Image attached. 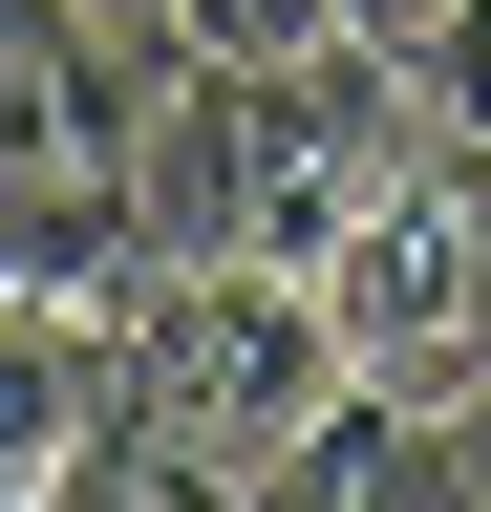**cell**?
<instances>
[{
    "label": "cell",
    "instance_id": "5b68a950",
    "mask_svg": "<svg viewBox=\"0 0 491 512\" xmlns=\"http://www.w3.org/2000/svg\"><path fill=\"white\" fill-rule=\"evenodd\" d=\"M278 512H470V406L342 384V406H321V427L278 448Z\"/></svg>",
    "mask_w": 491,
    "mask_h": 512
},
{
    "label": "cell",
    "instance_id": "52a82bcc",
    "mask_svg": "<svg viewBox=\"0 0 491 512\" xmlns=\"http://www.w3.org/2000/svg\"><path fill=\"white\" fill-rule=\"evenodd\" d=\"M193 64H278V43H342V0H171Z\"/></svg>",
    "mask_w": 491,
    "mask_h": 512
},
{
    "label": "cell",
    "instance_id": "8992f818",
    "mask_svg": "<svg viewBox=\"0 0 491 512\" xmlns=\"http://www.w3.org/2000/svg\"><path fill=\"white\" fill-rule=\"evenodd\" d=\"M406 107L491 150V0H427V22H406Z\"/></svg>",
    "mask_w": 491,
    "mask_h": 512
},
{
    "label": "cell",
    "instance_id": "3957f363",
    "mask_svg": "<svg viewBox=\"0 0 491 512\" xmlns=\"http://www.w3.org/2000/svg\"><path fill=\"white\" fill-rule=\"evenodd\" d=\"M321 299H342V363H363V384L491 406V150H470V128H406V171L342 214Z\"/></svg>",
    "mask_w": 491,
    "mask_h": 512
},
{
    "label": "cell",
    "instance_id": "277c9868",
    "mask_svg": "<svg viewBox=\"0 0 491 512\" xmlns=\"http://www.w3.org/2000/svg\"><path fill=\"white\" fill-rule=\"evenodd\" d=\"M107 427H129V320L0 278V512H65Z\"/></svg>",
    "mask_w": 491,
    "mask_h": 512
},
{
    "label": "cell",
    "instance_id": "6da1fadb",
    "mask_svg": "<svg viewBox=\"0 0 491 512\" xmlns=\"http://www.w3.org/2000/svg\"><path fill=\"white\" fill-rule=\"evenodd\" d=\"M406 43H278V64H171L150 86V214H171V256H278V278H321L342 256V214L406 171Z\"/></svg>",
    "mask_w": 491,
    "mask_h": 512
},
{
    "label": "cell",
    "instance_id": "7a4b0ae2",
    "mask_svg": "<svg viewBox=\"0 0 491 512\" xmlns=\"http://www.w3.org/2000/svg\"><path fill=\"white\" fill-rule=\"evenodd\" d=\"M342 299L278 256H171L129 299V427L86 448L65 512H193V491H278V448L342 406Z\"/></svg>",
    "mask_w": 491,
    "mask_h": 512
},
{
    "label": "cell",
    "instance_id": "ba28073f",
    "mask_svg": "<svg viewBox=\"0 0 491 512\" xmlns=\"http://www.w3.org/2000/svg\"><path fill=\"white\" fill-rule=\"evenodd\" d=\"M342 22H363V43H406V22H427V0H342Z\"/></svg>",
    "mask_w": 491,
    "mask_h": 512
}]
</instances>
